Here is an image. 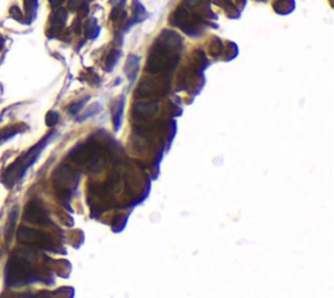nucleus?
Listing matches in <instances>:
<instances>
[{"label":"nucleus","mask_w":334,"mask_h":298,"mask_svg":"<svg viewBox=\"0 0 334 298\" xmlns=\"http://www.w3.org/2000/svg\"><path fill=\"white\" fill-rule=\"evenodd\" d=\"M182 38L172 30H163L150 47L147 61L149 74H163L175 68L179 63Z\"/></svg>","instance_id":"obj_1"},{"label":"nucleus","mask_w":334,"mask_h":298,"mask_svg":"<svg viewBox=\"0 0 334 298\" xmlns=\"http://www.w3.org/2000/svg\"><path fill=\"white\" fill-rule=\"evenodd\" d=\"M51 136H53V134H49L45 139L41 140L38 144H36L32 149H29L25 155L19 157L11 166H8V168L5 169L4 173H3V177H1V180H3V183H4L7 187L12 188L13 186L16 184V182H19V180L24 177L25 172L32 166L33 163L36 162V159H38V156L41 155V152L43 151V148L46 147V144L49 143V140Z\"/></svg>","instance_id":"obj_2"},{"label":"nucleus","mask_w":334,"mask_h":298,"mask_svg":"<svg viewBox=\"0 0 334 298\" xmlns=\"http://www.w3.org/2000/svg\"><path fill=\"white\" fill-rule=\"evenodd\" d=\"M32 261L26 260L24 258L12 255L11 260L5 267L4 280L9 288H19L26 285L29 282L37 280V272L30 267Z\"/></svg>","instance_id":"obj_3"},{"label":"nucleus","mask_w":334,"mask_h":298,"mask_svg":"<svg viewBox=\"0 0 334 298\" xmlns=\"http://www.w3.org/2000/svg\"><path fill=\"white\" fill-rule=\"evenodd\" d=\"M170 22L176 28L182 29L184 33H187L188 36H199L204 24V21L199 16L188 12V9L183 7H179L174 11L170 17Z\"/></svg>","instance_id":"obj_4"},{"label":"nucleus","mask_w":334,"mask_h":298,"mask_svg":"<svg viewBox=\"0 0 334 298\" xmlns=\"http://www.w3.org/2000/svg\"><path fill=\"white\" fill-rule=\"evenodd\" d=\"M17 241L26 246H36L46 250H53V241L49 236L42 233L39 230L29 228V226H20L17 230Z\"/></svg>","instance_id":"obj_5"},{"label":"nucleus","mask_w":334,"mask_h":298,"mask_svg":"<svg viewBox=\"0 0 334 298\" xmlns=\"http://www.w3.org/2000/svg\"><path fill=\"white\" fill-rule=\"evenodd\" d=\"M24 220L28 221L29 224L46 225L49 222V216H47V213H46L45 208L42 207L41 203L30 201L25 207Z\"/></svg>","instance_id":"obj_6"},{"label":"nucleus","mask_w":334,"mask_h":298,"mask_svg":"<svg viewBox=\"0 0 334 298\" xmlns=\"http://www.w3.org/2000/svg\"><path fill=\"white\" fill-rule=\"evenodd\" d=\"M67 20V11L64 8H57L50 17V26L47 29V36L55 37L61 29L64 28Z\"/></svg>","instance_id":"obj_7"},{"label":"nucleus","mask_w":334,"mask_h":298,"mask_svg":"<svg viewBox=\"0 0 334 298\" xmlns=\"http://www.w3.org/2000/svg\"><path fill=\"white\" fill-rule=\"evenodd\" d=\"M54 178L56 180V183H59L63 187H67V184L74 183L77 180L76 173L67 165H61L60 168L56 169V172L54 174Z\"/></svg>","instance_id":"obj_8"},{"label":"nucleus","mask_w":334,"mask_h":298,"mask_svg":"<svg viewBox=\"0 0 334 298\" xmlns=\"http://www.w3.org/2000/svg\"><path fill=\"white\" fill-rule=\"evenodd\" d=\"M139 63L140 58L136 55H128L124 64V72H126L127 78L130 79V81H135L137 72H139Z\"/></svg>","instance_id":"obj_9"},{"label":"nucleus","mask_w":334,"mask_h":298,"mask_svg":"<svg viewBox=\"0 0 334 298\" xmlns=\"http://www.w3.org/2000/svg\"><path fill=\"white\" fill-rule=\"evenodd\" d=\"M158 111V105L155 102H141L135 106V113L139 118H150Z\"/></svg>","instance_id":"obj_10"},{"label":"nucleus","mask_w":334,"mask_h":298,"mask_svg":"<svg viewBox=\"0 0 334 298\" xmlns=\"http://www.w3.org/2000/svg\"><path fill=\"white\" fill-rule=\"evenodd\" d=\"M17 208L13 209L12 212L9 213L8 221H7V225H5L4 230V238L7 242L12 241L13 236H15V229H16V221H17Z\"/></svg>","instance_id":"obj_11"},{"label":"nucleus","mask_w":334,"mask_h":298,"mask_svg":"<svg viewBox=\"0 0 334 298\" xmlns=\"http://www.w3.org/2000/svg\"><path fill=\"white\" fill-rule=\"evenodd\" d=\"M123 109H124V97H120L112 107V120H114V127L116 131L120 128V124H122Z\"/></svg>","instance_id":"obj_12"},{"label":"nucleus","mask_w":334,"mask_h":298,"mask_svg":"<svg viewBox=\"0 0 334 298\" xmlns=\"http://www.w3.org/2000/svg\"><path fill=\"white\" fill-rule=\"evenodd\" d=\"M99 25H98V21L95 19H89V20L85 21L84 24V32H85L86 38L89 40H94L99 36Z\"/></svg>","instance_id":"obj_13"},{"label":"nucleus","mask_w":334,"mask_h":298,"mask_svg":"<svg viewBox=\"0 0 334 298\" xmlns=\"http://www.w3.org/2000/svg\"><path fill=\"white\" fill-rule=\"evenodd\" d=\"M24 130V127L20 126V124H16V126H8L3 128L0 131V143H4L8 139L13 138L15 135H17L19 132Z\"/></svg>","instance_id":"obj_14"},{"label":"nucleus","mask_w":334,"mask_h":298,"mask_svg":"<svg viewBox=\"0 0 334 298\" xmlns=\"http://www.w3.org/2000/svg\"><path fill=\"white\" fill-rule=\"evenodd\" d=\"M274 11L279 15H287L294 11V0H277L274 3Z\"/></svg>","instance_id":"obj_15"},{"label":"nucleus","mask_w":334,"mask_h":298,"mask_svg":"<svg viewBox=\"0 0 334 298\" xmlns=\"http://www.w3.org/2000/svg\"><path fill=\"white\" fill-rule=\"evenodd\" d=\"M119 58H120V51H119V50H111L110 53L107 54L106 61H105L107 70L109 71L112 70V67L118 63Z\"/></svg>","instance_id":"obj_16"},{"label":"nucleus","mask_w":334,"mask_h":298,"mask_svg":"<svg viewBox=\"0 0 334 298\" xmlns=\"http://www.w3.org/2000/svg\"><path fill=\"white\" fill-rule=\"evenodd\" d=\"M133 5H135V21H143V19H145V16H147L145 8L139 0H133Z\"/></svg>","instance_id":"obj_17"},{"label":"nucleus","mask_w":334,"mask_h":298,"mask_svg":"<svg viewBox=\"0 0 334 298\" xmlns=\"http://www.w3.org/2000/svg\"><path fill=\"white\" fill-rule=\"evenodd\" d=\"M59 114H57L56 111H50V113H47V115H46V124L49 127H53L55 126L57 122H59Z\"/></svg>","instance_id":"obj_18"},{"label":"nucleus","mask_w":334,"mask_h":298,"mask_svg":"<svg viewBox=\"0 0 334 298\" xmlns=\"http://www.w3.org/2000/svg\"><path fill=\"white\" fill-rule=\"evenodd\" d=\"M86 101H88V99H81V101H78V102L72 103V105L68 107V113H70L71 115H76L78 111L81 110L82 107H84V105H85Z\"/></svg>","instance_id":"obj_19"},{"label":"nucleus","mask_w":334,"mask_h":298,"mask_svg":"<svg viewBox=\"0 0 334 298\" xmlns=\"http://www.w3.org/2000/svg\"><path fill=\"white\" fill-rule=\"evenodd\" d=\"M124 3H126V0H122L120 3H119L116 7L114 8V11L111 12V20L116 21L119 19V16H120V13L123 12V7H124Z\"/></svg>","instance_id":"obj_20"},{"label":"nucleus","mask_w":334,"mask_h":298,"mask_svg":"<svg viewBox=\"0 0 334 298\" xmlns=\"http://www.w3.org/2000/svg\"><path fill=\"white\" fill-rule=\"evenodd\" d=\"M85 0H70V4H68V8L71 11H78L81 8V5L84 4Z\"/></svg>","instance_id":"obj_21"},{"label":"nucleus","mask_w":334,"mask_h":298,"mask_svg":"<svg viewBox=\"0 0 334 298\" xmlns=\"http://www.w3.org/2000/svg\"><path fill=\"white\" fill-rule=\"evenodd\" d=\"M203 3V0H184V4L187 5L188 8H196Z\"/></svg>","instance_id":"obj_22"},{"label":"nucleus","mask_w":334,"mask_h":298,"mask_svg":"<svg viewBox=\"0 0 334 298\" xmlns=\"http://www.w3.org/2000/svg\"><path fill=\"white\" fill-rule=\"evenodd\" d=\"M11 15H12L16 20H22V13L20 12V9L17 8V7H12V8H11Z\"/></svg>","instance_id":"obj_23"},{"label":"nucleus","mask_w":334,"mask_h":298,"mask_svg":"<svg viewBox=\"0 0 334 298\" xmlns=\"http://www.w3.org/2000/svg\"><path fill=\"white\" fill-rule=\"evenodd\" d=\"M49 1H50V4L53 5L54 8H56V7H59V5L64 1V0H49Z\"/></svg>","instance_id":"obj_24"},{"label":"nucleus","mask_w":334,"mask_h":298,"mask_svg":"<svg viewBox=\"0 0 334 298\" xmlns=\"http://www.w3.org/2000/svg\"><path fill=\"white\" fill-rule=\"evenodd\" d=\"M0 49H1V42H0Z\"/></svg>","instance_id":"obj_25"},{"label":"nucleus","mask_w":334,"mask_h":298,"mask_svg":"<svg viewBox=\"0 0 334 298\" xmlns=\"http://www.w3.org/2000/svg\"><path fill=\"white\" fill-rule=\"evenodd\" d=\"M0 257H1V253H0Z\"/></svg>","instance_id":"obj_26"}]
</instances>
